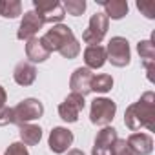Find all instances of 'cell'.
Wrapping results in <instances>:
<instances>
[{
    "label": "cell",
    "mask_w": 155,
    "mask_h": 155,
    "mask_svg": "<svg viewBox=\"0 0 155 155\" xmlns=\"http://www.w3.org/2000/svg\"><path fill=\"white\" fill-rule=\"evenodd\" d=\"M62 8H64V13H68L71 17H81L86 11V2L84 0H66Z\"/></svg>",
    "instance_id": "cell-22"
},
{
    "label": "cell",
    "mask_w": 155,
    "mask_h": 155,
    "mask_svg": "<svg viewBox=\"0 0 155 155\" xmlns=\"http://www.w3.org/2000/svg\"><path fill=\"white\" fill-rule=\"evenodd\" d=\"M6 106V90L0 86V108H4Z\"/></svg>",
    "instance_id": "cell-27"
},
{
    "label": "cell",
    "mask_w": 155,
    "mask_h": 155,
    "mask_svg": "<svg viewBox=\"0 0 155 155\" xmlns=\"http://www.w3.org/2000/svg\"><path fill=\"white\" fill-rule=\"evenodd\" d=\"M111 155H135V153H133L131 148L126 144V140L117 139V142L113 144V151H111Z\"/></svg>",
    "instance_id": "cell-24"
},
{
    "label": "cell",
    "mask_w": 155,
    "mask_h": 155,
    "mask_svg": "<svg viewBox=\"0 0 155 155\" xmlns=\"http://www.w3.org/2000/svg\"><path fill=\"white\" fill-rule=\"evenodd\" d=\"M137 8L146 18H155V2L153 0H139Z\"/></svg>",
    "instance_id": "cell-23"
},
{
    "label": "cell",
    "mask_w": 155,
    "mask_h": 155,
    "mask_svg": "<svg viewBox=\"0 0 155 155\" xmlns=\"http://www.w3.org/2000/svg\"><path fill=\"white\" fill-rule=\"evenodd\" d=\"M18 15H22V4L18 0H0V17L17 18Z\"/></svg>",
    "instance_id": "cell-20"
},
{
    "label": "cell",
    "mask_w": 155,
    "mask_h": 155,
    "mask_svg": "<svg viewBox=\"0 0 155 155\" xmlns=\"http://www.w3.org/2000/svg\"><path fill=\"white\" fill-rule=\"evenodd\" d=\"M117 131L113 128H104L99 131L97 139H95V146H93V151L91 155H111L113 151V144L117 142Z\"/></svg>",
    "instance_id": "cell-11"
},
{
    "label": "cell",
    "mask_w": 155,
    "mask_h": 155,
    "mask_svg": "<svg viewBox=\"0 0 155 155\" xmlns=\"http://www.w3.org/2000/svg\"><path fill=\"white\" fill-rule=\"evenodd\" d=\"M113 88V79H111V75H106V73H102V75H93V79H91V86H90V90L91 91H97V93H106V91H110Z\"/></svg>",
    "instance_id": "cell-21"
},
{
    "label": "cell",
    "mask_w": 155,
    "mask_h": 155,
    "mask_svg": "<svg viewBox=\"0 0 155 155\" xmlns=\"http://www.w3.org/2000/svg\"><path fill=\"white\" fill-rule=\"evenodd\" d=\"M137 51L142 58L144 68L148 69V79L153 81V64H155V44L151 40H142L137 44Z\"/></svg>",
    "instance_id": "cell-14"
},
{
    "label": "cell",
    "mask_w": 155,
    "mask_h": 155,
    "mask_svg": "<svg viewBox=\"0 0 155 155\" xmlns=\"http://www.w3.org/2000/svg\"><path fill=\"white\" fill-rule=\"evenodd\" d=\"M13 77H15V82H17V84H20V86H29V84H33L35 79H37V69H35V66H33L31 62H24V60H22V62L17 64Z\"/></svg>",
    "instance_id": "cell-16"
},
{
    "label": "cell",
    "mask_w": 155,
    "mask_h": 155,
    "mask_svg": "<svg viewBox=\"0 0 155 155\" xmlns=\"http://www.w3.org/2000/svg\"><path fill=\"white\" fill-rule=\"evenodd\" d=\"M20 139H22V144L24 146H35L38 144V140L42 139V130L40 126H35V124H20Z\"/></svg>",
    "instance_id": "cell-18"
},
{
    "label": "cell",
    "mask_w": 155,
    "mask_h": 155,
    "mask_svg": "<svg viewBox=\"0 0 155 155\" xmlns=\"http://www.w3.org/2000/svg\"><path fill=\"white\" fill-rule=\"evenodd\" d=\"M124 122L133 131H137L140 128H148L150 131H153V128H155V95L151 91H148L135 104H131L126 110Z\"/></svg>",
    "instance_id": "cell-2"
},
{
    "label": "cell",
    "mask_w": 155,
    "mask_h": 155,
    "mask_svg": "<svg viewBox=\"0 0 155 155\" xmlns=\"http://www.w3.org/2000/svg\"><path fill=\"white\" fill-rule=\"evenodd\" d=\"M26 55L31 62H44L51 53L40 44V38H29L26 44Z\"/></svg>",
    "instance_id": "cell-17"
},
{
    "label": "cell",
    "mask_w": 155,
    "mask_h": 155,
    "mask_svg": "<svg viewBox=\"0 0 155 155\" xmlns=\"http://www.w3.org/2000/svg\"><path fill=\"white\" fill-rule=\"evenodd\" d=\"M84 110V97L79 93H71L60 106H58V115L66 122H77L81 111Z\"/></svg>",
    "instance_id": "cell-8"
},
{
    "label": "cell",
    "mask_w": 155,
    "mask_h": 155,
    "mask_svg": "<svg viewBox=\"0 0 155 155\" xmlns=\"http://www.w3.org/2000/svg\"><path fill=\"white\" fill-rule=\"evenodd\" d=\"M73 144V133L68 128H53L49 133V150L55 153H64Z\"/></svg>",
    "instance_id": "cell-12"
},
{
    "label": "cell",
    "mask_w": 155,
    "mask_h": 155,
    "mask_svg": "<svg viewBox=\"0 0 155 155\" xmlns=\"http://www.w3.org/2000/svg\"><path fill=\"white\" fill-rule=\"evenodd\" d=\"M68 155H84V153H82L81 150H71V151H69Z\"/></svg>",
    "instance_id": "cell-28"
},
{
    "label": "cell",
    "mask_w": 155,
    "mask_h": 155,
    "mask_svg": "<svg viewBox=\"0 0 155 155\" xmlns=\"http://www.w3.org/2000/svg\"><path fill=\"white\" fill-rule=\"evenodd\" d=\"M91 79H93V73L88 68H77L71 75V81H69V88L71 93H79V95H86L90 93V86H91Z\"/></svg>",
    "instance_id": "cell-10"
},
{
    "label": "cell",
    "mask_w": 155,
    "mask_h": 155,
    "mask_svg": "<svg viewBox=\"0 0 155 155\" xmlns=\"http://www.w3.org/2000/svg\"><path fill=\"white\" fill-rule=\"evenodd\" d=\"M33 6H35L33 11H37L42 17L44 24L46 22H60L66 17L62 4L57 2V0H33Z\"/></svg>",
    "instance_id": "cell-7"
},
{
    "label": "cell",
    "mask_w": 155,
    "mask_h": 155,
    "mask_svg": "<svg viewBox=\"0 0 155 155\" xmlns=\"http://www.w3.org/2000/svg\"><path fill=\"white\" fill-rule=\"evenodd\" d=\"M108 24H110V18L104 13H95L90 18L88 29L82 33V40L90 46H99L101 40L104 38L106 31H108Z\"/></svg>",
    "instance_id": "cell-5"
},
{
    "label": "cell",
    "mask_w": 155,
    "mask_h": 155,
    "mask_svg": "<svg viewBox=\"0 0 155 155\" xmlns=\"http://www.w3.org/2000/svg\"><path fill=\"white\" fill-rule=\"evenodd\" d=\"M126 144L131 148V151L135 153V155H148V153H151V150H153V140H151V137L148 135V133H131L130 137H128V140H126Z\"/></svg>",
    "instance_id": "cell-13"
},
{
    "label": "cell",
    "mask_w": 155,
    "mask_h": 155,
    "mask_svg": "<svg viewBox=\"0 0 155 155\" xmlns=\"http://www.w3.org/2000/svg\"><path fill=\"white\" fill-rule=\"evenodd\" d=\"M42 113H44V106L37 99H26L13 108V119L17 124H28L29 120L40 119Z\"/></svg>",
    "instance_id": "cell-4"
},
{
    "label": "cell",
    "mask_w": 155,
    "mask_h": 155,
    "mask_svg": "<svg viewBox=\"0 0 155 155\" xmlns=\"http://www.w3.org/2000/svg\"><path fill=\"white\" fill-rule=\"evenodd\" d=\"M106 55L110 62L117 68H124L130 64V44L124 37H113L106 48Z\"/></svg>",
    "instance_id": "cell-6"
},
{
    "label": "cell",
    "mask_w": 155,
    "mask_h": 155,
    "mask_svg": "<svg viewBox=\"0 0 155 155\" xmlns=\"http://www.w3.org/2000/svg\"><path fill=\"white\" fill-rule=\"evenodd\" d=\"M6 155H29V151L26 150V146L22 142H13L8 150H6Z\"/></svg>",
    "instance_id": "cell-26"
},
{
    "label": "cell",
    "mask_w": 155,
    "mask_h": 155,
    "mask_svg": "<svg viewBox=\"0 0 155 155\" xmlns=\"http://www.w3.org/2000/svg\"><path fill=\"white\" fill-rule=\"evenodd\" d=\"M11 122H15V119H13V108H8V106L0 108V126H8Z\"/></svg>",
    "instance_id": "cell-25"
},
{
    "label": "cell",
    "mask_w": 155,
    "mask_h": 155,
    "mask_svg": "<svg viewBox=\"0 0 155 155\" xmlns=\"http://www.w3.org/2000/svg\"><path fill=\"white\" fill-rule=\"evenodd\" d=\"M108 55H106V48L104 46H88L84 51V62L88 66V69H97L102 68L106 62Z\"/></svg>",
    "instance_id": "cell-15"
},
{
    "label": "cell",
    "mask_w": 155,
    "mask_h": 155,
    "mask_svg": "<svg viewBox=\"0 0 155 155\" xmlns=\"http://www.w3.org/2000/svg\"><path fill=\"white\" fill-rule=\"evenodd\" d=\"M40 44L49 51H58L62 57L66 58H75L81 53V44L75 38L71 28L64 26V24H57L51 29L46 31L44 37H40Z\"/></svg>",
    "instance_id": "cell-1"
},
{
    "label": "cell",
    "mask_w": 155,
    "mask_h": 155,
    "mask_svg": "<svg viewBox=\"0 0 155 155\" xmlns=\"http://www.w3.org/2000/svg\"><path fill=\"white\" fill-rule=\"evenodd\" d=\"M117 111V104L111 99H95L91 102V111H90V120L97 126H108Z\"/></svg>",
    "instance_id": "cell-3"
},
{
    "label": "cell",
    "mask_w": 155,
    "mask_h": 155,
    "mask_svg": "<svg viewBox=\"0 0 155 155\" xmlns=\"http://www.w3.org/2000/svg\"><path fill=\"white\" fill-rule=\"evenodd\" d=\"M44 26V20L42 17L37 13V11H28L24 13V18L20 22V28L17 31V38L18 40H29V38H35L37 31Z\"/></svg>",
    "instance_id": "cell-9"
},
{
    "label": "cell",
    "mask_w": 155,
    "mask_h": 155,
    "mask_svg": "<svg viewBox=\"0 0 155 155\" xmlns=\"http://www.w3.org/2000/svg\"><path fill=\"white\" fill-rule=\"evenodd\" d=\"M101 4L106 11L104 15L108 18L119 20L124 15H128V2H124V0H106V2H101Z\"/></svg>",
    "instance_id": "cell-19"
}]
</instances>
